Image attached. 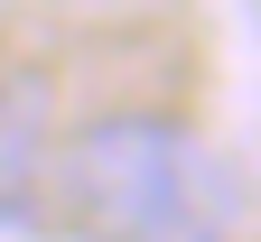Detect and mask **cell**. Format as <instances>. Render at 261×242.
<instances>
[{
  "instance_id": "2",
  "label": "cell",
  "mask_w": 261,
  "mask_h": 242,
  "mask_svg": "<svg viewBox=\"0 0 261 242\" xmlns=\"http://www.w3.org/2000/svg\"><path fill=\"white\" fill-rule=\"evenodd\" d=\"M47 84H19L0 102V233H28L47 214Z\"/></svg>"
},
{
  "instance_id": "1",
  "label": "cell",
  "mask_w": 261,
  "mask_h": 242,
  "mask_svg": "<svg viewBox=\"0 0 261 242\" xmlns=\"http://www.w3.org/2000/svg\"><path fill=\"white\" fill-rule=\"evenodd\" d=\"M47 196L75 242H224L233 177L168 112H93L47 158Z\"/></svg>"
},
{
  "instance_id": "3",
  "label": "cell",
  "mask_w": 261,
  "mask_h": 242,
  "mask_svg": "<svg viewBox=\"0 0 261 242\" xmlns=\"http://www.w3.org/2000/svg\"><path fill=\"white\" fill-rule=\"evenodd\" d=\"M19 84H38V75H28V65H10V56H0V102H10Z\"/></svg>"
}]
</instances>
